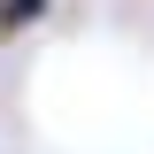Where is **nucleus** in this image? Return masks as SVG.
<instances>
[{"label":"nucleus","instance_id":"obj_1","mask_svg":"<svg viewBox=\"0 0 154 154\" xmlns=\"http://www.w3.org/2000/svg\"><path fill=\"white\" fill-rule=\"evenodd\" d=\"M38 16H46V0H0V38H23Z\"/></svg>","mask_w":154,"mask_h":154}]
</instances>
